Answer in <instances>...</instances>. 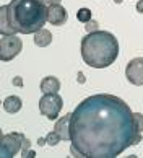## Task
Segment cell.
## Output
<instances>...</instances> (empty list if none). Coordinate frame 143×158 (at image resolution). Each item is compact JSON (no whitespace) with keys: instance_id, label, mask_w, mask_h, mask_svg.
Segmentation results:
<instances>
[{"instance_id":"obj_12","label":"cell","mask_w":143,"mask_h":158,"mask_svg":"<svg viewBox=\"0 0 143 158\" xmlns=\"http://www.w3.org/2000/svg\"><path fill=\"white\" fill-rule=\"evenodd\" d=\"M52 43V34L51 31L47 30H39L38 33H34V44L39 46V48H46V46H49Z\"/></svg>"},{"instance_id":"obj_1","label":"cell","mask_w":143,"mask_h":158,"mask_svg":"<svg viewBox=\"0 0 143 158\" xmlns=\"http://www.w3.org/2000/svg\"><path fill=\"white\" fill-rule=\"evenodd\" d=\"M70 142L85 158H116L140 143L141 134L124 99L98 93L85 98L72 113Z\"/></svg>"},{"instance_id":"obj_20","label":"cell","mask_w":143,"mask_h":158,"mask_svg":"<svg viewBox=\"0 0 143 158\" xmlns=\"http://www.w3.org/2000/svg\"><path fill=\"white\" fill-rule=\"evenodd\" d=\"M137 11H138V13H143V0H138V2H137Z\"/></svg>"},{"instance_id":"obj_6","label":"cell","mask_w":143,"mask_h":158,"mask_svg":"<svg viewBox=\"0 0 143 158\" xmlns=\"http://www.w3.org/2000/svg\"><path fill=\"white\" fill-rule=\"evenodd\" d=\"M25 135L18 132L2 134V143H0V156L2 158H13L18 152L23 148Z\"/></svg>"},{"instance_id":"obj_7","label":"cell","mask_w":143,"mask_h":158,"mask_svg":"<svg viewBox=\"0 0 143 158\" xmlns=\"http://www.w3.org/2000/svg\"><path fill=\"white\" fill-rule=\"evenodd\" d=\"M125 77L132 85H143V57L132 59L125 67Z\"/></svg>"},{"instance_id":"obj_16","label":"cell","mask_w":143,"mask_h":158,"mask_svg":"<svg viewBox=\"0 0 143 158\" xmlns=\"http://www.w3.org/2000/svg\"><path fill=\"white\" fill-rule=\"evenodd\" d=\"M85 30L86 33H93V31H98L99 30V25H98V21H94V20H89L86 25H85Z\"/></svg>"},{"instance_id":"obj_8","label":"cell","mask_w":143,"mask_h":158,"mask_svg":"<svg viewBox=\"0 0 143 158\" xmlns=\"http://www.w3.org/2000/svg\"><path fill=\"white\" fill-rule=\"evenodd\" d=\"M68 20V13L60 3H55V5H49L47 7V21L54 26H62L65 25Z\"/></svg>"},{"instance_id":"obj_5","label":"cell","mask_w":143,"mask_h":158,"mask_svg":"<svg viewBox=\"0 0 143 158\" xmlns=\"http://www.w3.org/2000/svg\"><path fill=\"white\" fill-rule=\"evenodd\" d=\"M23 43L20 38H16L15 34H2L0 38V59L3 62H8L21 52Z\"/></svg>"},{"instance_id":"obj_21","label":"cell","mask_w":143,"mask_h":158,"mask_svg":"<svg viewBox=\"0 0 143 158\" xmlns=\"http://www.w3.org/2000/svg\"><path fill=\"white\" fill-rule=\"evenodd\" d=\"M46 143H47V140H46V137H41V139H38V145H39V147H44Z\"/></svg>"},{"instance_id":"obj_10","label":"cell","mask_w":143,"mask_h":158,"mask_svg":"<svg viewBox=\"0 0 143 158\" xmlns=\"http://www.w3.org/2000/svg\"><path fill=\"white\" fill-rule=\"evenodd\" d=\"M60 90V81H59L57 77H44L43 81H41V91L44 93H59Z\"/></svg>"},{"instance_id":"obj_15","label":"cell","mask_w":143,"mask_h":158,"mask_svg":"<svg viewBox=\"0 0 143 158\" xmlns=\"http://www.w3.org/2000/svg\"><path fill=\"white\" fill-rule=\"evenodd\" d=\"M135 116V124H137V131L140 134L143 132V114L141 113H133Z\"/></svg>"},{"instance_id":"obj_11","label":"cell","mask_w":143,"mask_h":158,"mask_svg":"<svg viewBox=\"0 0 143 158\" xmlns=\"http://www.w3.org/2000/svg\"><path fill=\"white\" fill-rule=\"evenodd\" d=\"M21 106H23L21 98L20 96H15V95L5 98V101H3V109L7 111V113H10V114L18 113V111L21 109Z\"/></svg>"},{"instance_id":"obj_23","label":"cell","mask_w":143,"mask_h":158,"mask_svg":"<svg viewBox=\"0 0 143 158\" xmlns=\"http://www.w3.org/2000/svg\"><path fill=\"white\" fill-rule=\"evenodd\" d=\"M114 2H116V3H122V0H114Z\"/></svg>"},{"instance_id":"obj_14","label":"cell","mask_w":143,"mask_h":158,"mask_svg":"<svg viewBox=\"0 0 143 158\" xmlns=\"http://www.w3.org/2000/svg\"><path fill=\"white\" fill-rule=\"evenodd\" d=\"M46 140H47V145H51V147H55L59 142H62L60 135H59L55 131H52V132L47 134V135H46Z\"/></svg>"},{"instance_id":"obj_9","label":"cell","mask_w":143,"mask_h":158,"mask_svg":"<svg viewBox=\"0 0 143 158\" xmlns=\"http://www.w3.org/2000/svg\"><path fill=\"white\" fill-rule=\"evenodd\" d=\"M70 121H72V113L65 114L63 118H60V119H57L55 127H54V131L60 135V139L63 140V142L70 140Z\"/></svg>"},{"instance_id":"obj_19","label":"cell","mask_w":143,"mask_h":158,"mask_svg":"<svg viewBox=\"0 0 143 158\" xmlns=\"http://www.w3.org/2000/svg\"><path fill=\"white\" fill-rule=\"evenodd\" d=\"M76 81H78V83H85V81H86V78H85V73H83V72H78V77H76Z\"/></svg>"},{"instance_id":"obj_4","label":"cell","mask_w":143,"mask_h":158,"mask_svg":"<svg viewBox=\"0 0 143 158\" xmlns=\"http://www.w3.org/2000/svg\"><path fill=\"white\" fill-rule=\"evenodd\" d=\"M62 106H63V101H62V98L59 96V93H44L43 98L39 99L41 114L46 116L49 121H57Z\"/></svg>"},{"instance_id":"obj_17","label":"cell","mask_w":143,"mask_h":158,"mask_svg":"<svg viewBox=\"0 0 143 158\" xmlns=\"http://www.w3.org/2000/svg\"><path fill=\"white\" fill-rule=\"evenodd\" d=\"M13 85H15V86H20V88H21V86L25 85V83H23V78H21V77H15V78H13Z\"/></svg>"},{"instance_id":"obj_2","label":"cell","mask_w":143,"mask_h":158,"mask_svg":"<svg viewBox=\"0 0 143 158\" xmlns=\"http://www.w3.org/2000/svg\"><path fill=\"white\" fill-rule=\"evenodd\" d=\"M7 21L13 34H34L47 21V3L44 0H11L7 5Z\"/></svg>"},{"instance_id":"obj_13","label":"cell","mask_w":143,"mask_h":158,"mask_svg":"<svg viewBox=\"0 0 143 158\" xmlns=\"http://www.w3.org/2000/svg\"><path fill=\"white\" fill-rule=\"evenodd\" d=\"M76 18H78V21H81V23H88L89 20H91V10L89 8H80L78 11H76Z\"/></svg>"},{"instance_id":"obj_18","label":"cell","mask_w":143,"mask_h":158,"mask_svg":"<svg viewBox=\"0 0 143 158\" xmlns=\"http://www.w3.org/2000/svg\"><path fill=\"white\" fill-rule=\"evenodd\" d=\"M70 153H72V156H78V158H81V153H80V152L73 147V145L70 147Z\"/></svg>"},{"instance_id":"obj_22","label":"cell","mask_w":143,"mask_h":158,"mask_svg":"<svg viewBox=\"0 0 143 158\" xmlns=\"http://www.w3.org/2000/svg\"><path fill=\"white\" fill-rule=\"evenodd\" d=\"M44 2L47 3V7H49V5H55V3H60L62 0H44Z\"/></svg>"},{"instance_id":"obj_3","label":"cell","mask_w":143,"mask_h":158,"mask_svg":"<svg viewBox=\"0 0 143 158\" xmlns=\"http://www.w3.org/2000/svg\"><path fill=\"white\" fill-rule=\"evenodd\" d=\"M119 56L117 38L109 31H93L81 39V57L93 69H106Z\"/></svg>"}]
</instances>
